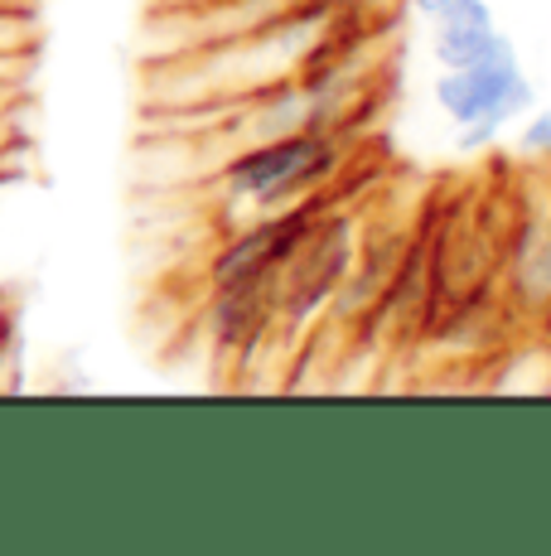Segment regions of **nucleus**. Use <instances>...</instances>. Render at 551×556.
<instances>
[{"label": "nucleus", "mask_w": 551, "mask_h": 556, "mask_svg": "<svg viewBox=\"0 0 551 556\" xmlns=\"http://www.w3.org/2000/svg\"><path fill=\"white\" fill-rule=\"evenodd\" d=\"M436 106L460 126V151H479L489 146L508 122H517L523 112H533L537 92L533 78L523 73L517 45L503 39L489 59H479L474 68H440L436 78Z\"/></svg>", "instance_id": "nucleus-1"}, {"label": "nucleus", "mask_w": 551, "mask_h": 556, "mask_svg": "<svg viewBox=\"0 0 551 556\" xmlns=\"http://www.w3.org/2000/svg\"><path fill=\"white\" fill-rule=\"evenodd\" d=\"M334 141L330 131H291L276 141H252L238 151L222 169L232 199L252 203V208H285V199L300 203L334 169Z\"/></svg>", "instance_id": "nucleus-2"}, {"label": "nucleus", "mask_w": 551, "mask_h": 556, "mask_svg": "<svg viewBox=\"0 0 551 556\" xmlns=\"http://www.w3.org/2000/svg\"><path fill=\"white\" fill-rule=\"evenodd\" d=\"M310 228H315V218L305 208H276L271 218L242 228L238 238H232V248H222V256L214 262V286L228 291V286L276 276L285 266V256L300 248V238Z\"/></svg>", "instance_id": "nucleus-3"}, {"label": "nucleus", "mask_w": 551, "mask_h": 556, "mask_svg": "<svg viewBox=\"0 0 551 556\" xmlns=\"http://www.w3.org/2000/svg\"><path fill=\"white\" fill-rule=\"evenodd\" d=\"M517 291L533 309H551V223H533L517 238Z\"/></svg>", "instance_id": "nucleus-4"}, {"label": "nucleus", "mask_w": 551, "mask_h": 556, "mask_svg": "<svg viewBox=\"0 0 551 556\" xmlns=\"http://www.w3.org/2000/svg\"><path fill=\"white\" fill-rule=\"evenodd\" d=\"M503 29H484V35H431V53H436L440 68H474L479 59L503 45Z\"/></svg>", "instance_id": "nucleus-5"}, {"label": "nucleus", "mask_w": 551, "mask_h": 556, "mask_svg": "<svg viewBox=\"0 0 551 556\" xmlns=\"http://www.w3.org/2000/svg\"><path fill=\"white\" fill-rule=\"evenodd\" d=\"M484 29H498L489 0H445L431 15V35H484Z\"/></svg>", "instance_id": "nucleus-6"}, {"label": "nucleus", "mask_w": 551, "mask_h": 556, "mask_svg": "<svg viewBox=\"0 0 551 556\" xmlns=\"http://www.w3.org/2000/svg\"><path fill=\"white\" fill-rule=\"evenodd\" d=\"M517 151H527L537 160H551V106H542V112L527 116L523 136H517Z\"/></svg>", "instance_id": "nucleus-7"}, {"label": "nucleus", "mask_w": 551, "mask_h": 556, "mask_svg": "<svg viewBox=\"0 0 551 556\" xmlns=\"http://www.w3.org/2000/svg\"><path fill=\"white\" fill-rule=\"evenodd\" d=\"M407 5H411V10H417V15H421V20H431V15H436V10L445 5V0H407Z\"/></svg>", "instance_id": "nucleus-8"}, {"label": "nucleus", "mask_w": 551, "mask_h": 556, "mask_svg": "<svg viewBox=\"0 0 551 556\" xmlns=\"http://www.w3.org/2000/svg\"><path fill=\"white\" fill-rule=\"evenodd\" d=\"M5 146H10V126H5V116H0V155H5Z\"/></svg>", "instance_id": "nucleus-9"}, {"label": "nucleus", "mask_w": 551, "mask_h": 556, "mask_svg": "<svg viewBox=\"0 0 551 556\" xmlns=\"http://www.w3.org/2000/svg\"><path fill=\"white\" fill-rule=\"evenodd\" d=\"M5 334H10V319H5V309H0V344H5Z\"/></svg>", "instance_id": "nucleus-10"}]
</instances>
